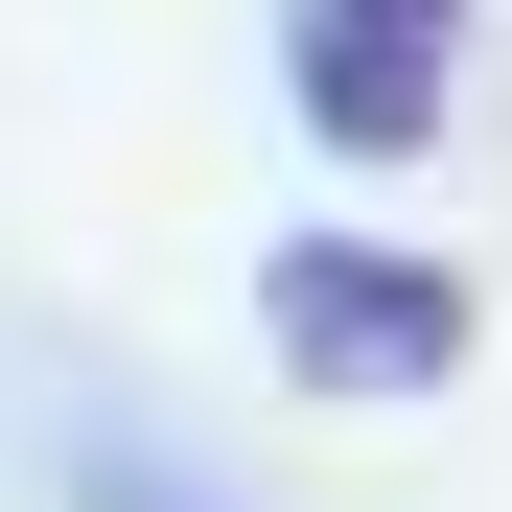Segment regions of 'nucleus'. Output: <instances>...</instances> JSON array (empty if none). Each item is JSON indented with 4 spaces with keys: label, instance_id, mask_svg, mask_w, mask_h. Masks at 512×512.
I'll return each instance as SVG.
<instances>
[{
    "label": "nucleus",
    "instance_id": "nucleus-1",
    "mask_svg": "<svg viewBox=\"0 0 512 512\" xmlns=\"http://www.w3.org/2000/svg\"><path fill=\"white\" fill-rule=\"evenodd\" d=\"M256 350H280L303 396H443L489 350V303H466V256L443 233H373V210H326L256 256Z\"/></svg>",
    "mask_w": 512,
    "mask_h": 512
},
{
    "label": "nucleus",
    "instance_id": "nucleus-2",
    "mask_svg": "<svg viewBox=\"0 0 512 512\" xmlns=\"http://www.w3.org/2000/svg\"><path fill=\"white\" fill-rule=\"evenodd\" d=\"M466 24L489 0H280V117L326 163H419L443 94H466Z\"/></svg>",
    "mask_w": 512,
    "mask_h": 512
},
{
    "label": "nucleus",
    "instance_id": "nucleus-3",
    "mask_svg": "<svg viewBox=\"0 0 512 512\" xmlns=\"http://www.w3.org/2000/svg\"><path fill=\"white\" fill-rule=\"evenodd\" d=\"M47 489L70 512H256V489H210L163 419H117V396H70V443H47Z\"/></svg>",
    "mask_w": 512,
    "mask_h": 512
}]
</instances>
